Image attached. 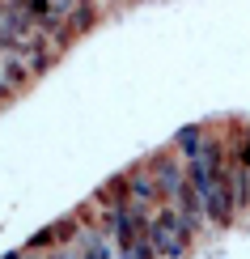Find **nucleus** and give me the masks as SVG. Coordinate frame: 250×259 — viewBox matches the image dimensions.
<instances>
[{
  "label": "nucleus",
  "instance_id": "1",
  "mask_svg": "<svg viewBox=\"0 0 250 259\" xmlns=\"http://www.w3.org/2000/svg\"><path fill=\"white\" fill-rule=\"evenodd\" d=\"M174 149L187 161V179L195 183L204 208H208V225H229L237 217V196H233V175H229V145L225 136L208 132V127L191 123L174 136Z\"/></svg>",
  "mask_w": 250,
  "mask_h": 259
},
{
  "label": "nucleus",
  "instance_id": "2",
  "mask_svg": "<svg viewBox=\"0 0 250 259\" xmlns=\"http://www.w3.org/2000/svg\"><path fill=\"white\" fill-rule=\"evenodd\" d=\"M148 238H153L161 259H182L191 251V242H195V230H191L187 212H182L178 204H161V208L153 212V230H148Z\"/></svg>",
  "mask_w": 250,
  "mask_h": 259
},
{
  "label": "nucleus",
  "instance_id": "3",
  "mask_svg": "<svg viewBox=\"0 0 250 259\" xmlns=\"http://www.w3.org/2000/svg\"><path fill=\"white\" fill-rule=\"evenodd\" d=\"M144 166L153 170V179H157V187H161V200L174 204V200H178V191L187 187V161H182V153L174 145L170 149H157Z\"/></svg>",
  "mask_w": 250,
  "mask_h": 259
},
{
  "label": "nucleus",
  "instance_id": "4",
  "mask_svg": "<svg viewBox=\"0 0 250 259\" xmlns=\"http://www.w3.org/2000/svg\"><path fill=\"white\" fill-rule=\"evenodd\" d=\"M127 204L132 208H144V212H157L161 204V187H157V179H153V170L140 161L136 170H127Z\"/></svg>",
  "mask_w": 250,
  "mask_h": 259
},
{
  "label": "nucleus",
  "instance_id": "5",
  "mask_svg": "<svg viewBox=\"0 0 250 259\" xmlns=\"http://www.w3.org/2000/svg\"><path fill=\"white\" fill-rule=\"evenodd\" d=\"M26 81H30V68L21 64V56L17 51H5V56H0V98L17 94Z\"/></svg>",
  "mask_w": 250,
  "mask_h": 259
},
{
  "label": "nucleus",
  "instance_id": "6",
  "mask_svg": "<svg viewBox=\"0 0 250 259\" xmlns=\"http://www.w3.org/2000/svg\"><path fill=\"white\" fill-rule=\"evenodd\" d=\"M233 153H237V161L246 166V183H250V123L237 127V136H233Z\"/></svg>",
  "mask_w": 250,
  "mask_h": 259
}]
</instances>
